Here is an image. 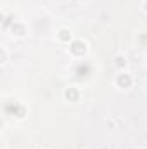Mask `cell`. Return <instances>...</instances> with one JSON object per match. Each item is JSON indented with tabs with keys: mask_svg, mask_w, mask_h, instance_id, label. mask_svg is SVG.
Segmentation results:
<instances>
[{
	"mask_svg": "<svg viewBox=\"0 0 147 149\" xmlns=\"http://www.w3.org/2000/svg\"><path fill=\"white\" fill-rule=\"evenodd\" d=\"M71 50H73L74 54H81V52H85L87 49H85V43H81V42H74L73 47H71Z\"/></svg>",
	"mask_w": 147,
	"mask_h": 149,
	"instance_id": "cell-1",
	"label": "cell"
},
{
	"mask_svg": "<svg viewBox=\"0 0 147 149\" xmlns=\"http://www.w3.org/2000/svg\"><path fill=\"white\" fill-rule=\"evenodd\" d=\"M118 83H119V85H125V87H128V85L132 83V80H130V76H128V74H119V78H118Z\"/></svg>",
	"mask_w": 147,
	"mask_h": 149,
	"instance_id": "cell-2",
	"label": "cell"
},
{
	"mask_svg": "<svg viewBox=\"0 0 147 149\" xmlns=\"http://www.w3.org/2000/svg\"><path fill=\"white\" fill-rule=\"evenodd\" d=\"M59 38H61V40H69V38H71V33H69L68 30H61V31H59Z\"/></svg>",
	"mask_w": 147,
	"mask_h": 149,
	"instance_id": "cell-3",
	"label": "cell"
}]
</instances>
